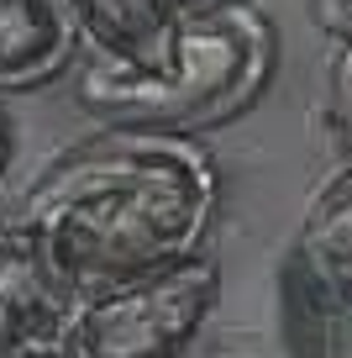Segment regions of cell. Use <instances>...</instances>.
<instances>
[{
    "instance_id": "cell-2",
    "label": "cell",
    "mask_w": 352,
    "mask_h": 358,
    "mask_svg": "<svg viewBox=\"0 0 352 358\" xmlns=\"http://www.w3.org/2000/svg\"><path fill=\"white\" fill-rule=\"evenodd\" d=\"M274 74V27L253 0H205L179 11L163 58L122 69L89 58L74 74V106L105 127L200 137L258 101Z\"/></svg>"
},
{
    "instance_id": "cell-10",
    "label": "cell",
    "mask_w": 352,
    "mask_h": 358,
    "mask_svg": "<svg viewBox=\"0 0 352 358\" xmlns=\"http://www.w3.org/2000/svg\"><path fill=\"white\" fill-rule=\"evenodd\" d=\"M310 16H316V27L331 32V37L352 32V0H310Z\"/></svg>"
},
{
    "instance_id": "cell-5",
    "label": "cell",
    "mask_w": 352,
    "mask_h": 358,
    "mask_svg": "<svg viewBox=\"0 0 352 358\" xmlns=\"http://www.w3.org/2000/svg\"><path fill=\"white\" fill-rule=\"evenodd\" d=\"M64 11L79 43L89 48V58H105L122 69L158 64L179 22L174 0H64Z\"/></svg>"
},
{
    "instance_id": "cell-13",
    "label": "cell",
    "mask_w": 352,
    "mask_h": 358,
    "mask_svg": "<svg viewBox=\"0 0 352 358\" xmlns=\"http://www.w3.org/2000/svg\"><path fill=\"white\" fill-rule=\"evenodd\" d=\"M174 6H179V11H189V6H205V0H174Z\"/></svg>"
},
{
    "instance_id": "cell-12",
    "label": "cell",
    "mask_w": 352,
    "mask_h": 358,
    "mask_svg": "<svg viewBox=\"0 0 352 358\" xmlns=\"http://www.w3.org/2000/svg\"><path fill=\"white\" fill-rule=\"evenodd\" d=\"M6 158H11V137H6V116H0V179H6Z\"/></svg>"
},
{
    "instance_id": "cell-8",
    "label": "cell",
    "mask_w": 352,
    "mask_h": 358,
    "mask_svg": "<svg viewBox=\"0 0 352 358\" xmlns=\"http://www.w3.org/2000/svg\"><path fill=\"white\" fill-rule=\"evenodd\" d=\"M289 327L300 358H352V295L316 285L289 264Z\"/></svg>"
},
{
    "instance_id": "cell-3",
    "label": "cell",
    "mask_w": 352,
    "mask_h": 358,
    "mask_svg": "<svg viewBox=\"0 0 352 358\" xmlns=\"http://www.w3.org/2000/svg\"><path fill=\"white\" fill-rule=\"evenodd\" d=\"M221 301V264L195 253L184 264L153 268L74 295L58 327V358H184Z\"/></svg>"
},
{
    "instance_id": "cell-4",
    "label": "cell",
    "mask_w": 352,
    "mask_h": 358,
    "mask_svg": "<svg viewBox=\"0 0 352 358\" xmlns=\"http://www.w3.org/2000/svg\"><path fill=\"white\" fill-rule=\"evenodd\" d=\"M74 290L58 280L16 222H0V353L53 348Z\"/></svg>"
},
{
    "instance_id": "cell-7",
    "label": "cell",
    "mask_w": 352,
    "mask_h": 358,
    "mask_svg": "<svg viewBox=\"0 0 352 358\" xmlns=\"http://www.w3.org/2000/svg\"><path fill=\"white\" fill-rule=\"evenodd\" d=\"M289 264H300L326 290L352 295V169H337L316 190Z\"/></svg>"
},
{
    "instance_id": "cell-9",
    "label": "cell",
    "mask_w": 352,
    "mask_h": 358,
    "mask_svg": "<svg viewBox=\"0 0 352 358\" xmlns=\"http://www.w3.org/2000/svg\"><path fill=\"white\" fill-rule=\"evenodd\" d=\"M326 101H331V127H337V143H342V169H352V32L337 37Z\"/></svg>"
},
{
    "instance_id": "cell-11",
    "label": "cell",
    "mask_w": 352,
    "mask_h": 358,
    "mask_svg": "<svg viewBox=\"0 0 352 358\" xmlns=\"http://www.w3.org/2000/svg\"><path fill=\"white\" fill-rule=\"evenodd\" d=\"M0 358H58L53 348H11V353H0Z\"/></svg>"
},
{
    "instance_id": "cell-1",
    "label": "cell",
    "mask_w": 352,
    "mask_h": 358,
    "mask_svg": "<svg viewBox=\"0 0 352 358\" xmlns=\"http://www.w3.org/2000/svg\"><path fill=\"white\" fill-rule=\"evenodd\" d=\"M216 164L184 132L105 127L22 195L11 222L74 295L205 253Z\"/></svg>"
},
{
    "instance_id": "cell-6",
    "label": "cell",
    "mask_w": 352,
    "mask_h": 358,
    "mask_svg": "<svg viewBox=\"0 0 352 358\" xmlns=\"http://www.w3.org/2000/svg\"><path fill=\"white\" fill-rule=\"evenodd\" d=\"M74 37L64 0H0V90L53 79L74 53Z\"/></svg>"
}]
</instances>
